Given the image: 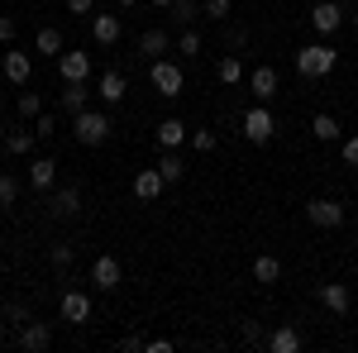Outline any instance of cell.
I'll return each instance as SVG.
<instances>
[{
    "label": "cell",
    "mask_w": 358,
    "mask_h": 353,
    "mask_svg": "<svg viewBox=\"0 0 358 353\" xmlns=\"http://www.w3.org/2000/svg\"><path fill=\"white\" fill-rule=\"evenodd\" d=\"M187 134H192V129H187L177 115H167L163 124H158V148H182V143H187Z\"/></svg>",
    "instance_id": "21"
},
{
    "label": "cell",
    "mask_w": 358,
    "mask_h": 353,
    "mask_svg": "<svg viewBox=\"0 0 358 353\" xmlns=\"http://www.w3.org/2000/svg\"><path fill=\"white\" fill-rule=\"evenodd\" d=\"M354 29H358V10H354Z\"/></svg>",
    "instance_id": "48"
},
{
    "label": "cell",
    "mask_w": 358,
    "mask_h": 353,
    "mask_svg": "<svg viewBox=\"0 0 358 353\" xmlns=\"http://www.w3.org/2000/svg\"><path fill=\"white\" fill-rule=\"evenodd\" d=\"M215 82L220 86H239L244 82V62H239V53H224L220 62H215Z\"/></svg>",
    "instance_id": "23"
},
{
    "label": "cell",
    "mask_w": 358,
    "mask_h": 353,
    "mask_svg": "<svg viewBox=\"0 0 358 353\" xmlns=\"http://www.w3.org/2000/svg\"><path fill=\"white\" fill-rule=\"evenodd\" d=\"M34 48H38V53H48V57H62V34L43 24L38 34H34Z\"/></svg>",
    "instance_id": "26"
},
{
    "label": "cell",
    "mask_w": 358,
    "mask_h": 353,
    "mask_svg": "<svg viewBox=\"0 0 358 353\" xmlns=\"http://www.w3.org/2000/svg\"><path fill=\"white\" fill-rule=\"evenodd\" d=\"M339 153H344V163H349V167H358V134L339 138Z\"/></svg>",
    "instance_id": "37"
},
{
    "label": "cell",
    "mask_w": 358,
    "mask_h": 353,
    "mask_svg": "<svg viewBox=\"0 0 358 353\" xmlns=\"http://www.w3.org/2000/svg\"><path fill=\"white\" fill-rule=\"evenodd\" d=\"M163 172H158V167H143V172H138L134 177V196L138 201H158V196H163Z\"/></svg>",
    "instance_id": "20"
},
{
    "label": "cell",
    "mask_w": 358,
    "mask_h": 353,
    "mask_svg": "<svg viewBox=\"0 0 358 353\" xmlns=\"http://www.w3.org/2000/svg\"><path fill=\"white\" fill-rule=\"evenodd\" d=\"M196 15H201V5H196V0H172V15H167V20H172L177 29H192Z\"/></svg>",
    "instance_id": "28"
},
{
    "label": "cell",
    "mask_w": 358,
    "mask_h": 353,
    "mask_svg": "<svg viewBox=\"0 0 358 353\" xmlns=\"http://www.w3.org/2000/svg\"><path fill=\"white\" fill-rule=\"evenodd\" d=\"M34 134H38V138H53V115H38V120H34Z\"/></svg>",
    "instance_id": "39"
},
{
    "label": "cell",
    "mask_w": 358,
    "mask_h": 353,
    "mask_svg": "<svg viewBox=\"0 0 358 353\" xmlns=\"http://www.w3.org/2000/svg\"><path fill=\"white\" fill-rule=\"evenodd\" d=\"M57 315H62L67 325H86V320H91V296H86V291H62Z\"/></svg>",
    "instance_id": "14"
},
{
    "label": "cell",
    "mask_w": 358,
    "mask_h": 353,
    "mask_svg": "<svg viewBox=\"0 0 358 353\" xmlns=\"http://www.w3.org/2000/svg\"><path fill=\"white\" fill-rule=\"evenodd\" d=\"M67 10H72V15H86V20H91V15H96V0H67Z\"/></svg>",
    "instance_id": "40"
},
{
    "label": "cell",
    "mask_w": 358,
    "mask_h": 353,
    "mask_svg": "<svg viewBox=\"0 0 358 353\" xmlns=\"http://www.w3.org/2000/svg\"><path fill=\"white\" fill-rule=\"evenodd\" d=\"M10 344V320H0V349Z\"/></svg>",
    "instance_id": "45"
},
{
    "label": "cell",
    "mask_w": 358,
    "mask_h": 353,
    "mask_svg": "<svg viewBox=\"0 0 358 353\" xmlns=\"http://www.w3.org/2000/svg\"><path fill=\"white\" fill-rule=\"evenodd\" d=\"M20 206V182L10 172H0V210H15Z\"/></svg>",
    "instance_id": "29"
},
{
    "label": "cell",
    "mask_w": 358,
    "mask_h": 353,
    "mask_svg": "<svg viewBox=\"0 0 358 353\" xmlns=\"http://www.w3.org/2000/svg\"><path fill=\"white\" fill-rule=\"evenodd\" d=\"M53 177H57V163H53V158H34V163H29V187L53 191Z\"/></svg>",
    "instance_id": "22"
},
{
    "label": "cell",
    "mask_w": 358,
    "mask_h": 353,
    "mask_svg": "<svg viewBox=\"0 0 358 353\" xmlns=\"http://www.w3.org/2000/svg\"><path fill=\"white\" fill-rule=\"evenodd\" d=\"M248 43V29H229V48H244Z\"/></svg>",
    "instance_id": "43"
},
{
    "label": "cell",
    "mask_w": 358,
    "mask_h": 353,
    "mask_svg": "<svg viewBox=\"0 0 358 353\" xmlns=\"http://www.w3.org/2000/svg\"><path fill=\"white\" fill-rule=\"evenodd\" d=\"M96 96L106 101V106H120L124 96H129V82H124V72H101V82H96Z\"/></svg>",
    "instance_id": "16"
},
{
    "label": "cell",
    "mask_w": 358,
    "mask_h": 353,
    "mask_svg": "<svg viewBox=\"0 0 358 353\" xmlns=\"http://www.w3.org/2000/svg\"><path fill=\"white\" fill-rule=\"evenodd\" d=\"M5 320H10L15 329H20V325H29V320H34V310H29V301H10V305H5Z\"/></svg>",
    "instance_id": "32"
},
{
    "label": "cell",
    "mask_w": 358,
    "mask_h": 353,
    "mask_svg": "<svg viewBox=\"0 0 358 353\" xmlns=\"http://www.w3.org/2000/svg\"><path fill=\"white\" fill-rule=\"evenodd\" d=\"M57 72H62V82H86L91 77V53H82V48H62V57H57Z\"/></svg>",
    "instance_id": "13"
},
{
    "label": "cell",
    "mask_w": 358,
    "mask_h": 353,
    "mask_svg": "<svg viewBox=\"0 0 358 353\" xmlns=\"http://www.w3.org/2000/svg\"><path fill=\"white\" fill-rule=\"evenodd\" d=\"M158 172H163V182H167V187H172V182H182L187 163L177 158V148H163V163H158Z\"/></svg>",
    "instance_id": "27"
},
{
    "label": "cell",
    "mask_w": 358,
    "mask_h": 353,
    "mask_svg": "<svg viewBox=\"0 0 358 353\" xmlns=\"http://www.w3.org/2000/svg\"><path fill=\"white\" fill-rule=\"evenodd\" d=\"M34 138H38V134H29V129H20V134H10V138H5L10 158H24V153H34Z\"/></svg>",
    "instance_id": "30"
},
{
    "label": "cell",
    "mask_w": 358,
    "mask_h": 353,
    "mask_svg": "<svg viewBox=\"0 0 358 353\" xmlns=\"http://www.w3.org/2000/svg\"><path fill=\"white\" fill-rule=\"evenodd\" d=\"M177 53H182V57H196V53H201V34H196V29H182V38H177Z\"/></svg>",
    "instance_id": "34"
},
{
    "label": "cell",
    "mask_w": 358,
    "mask_h": 353,
    "mask_svg": "<svg viewBox=\"0 0 358 353\" xmlns=\"http://www.w3.org/2000/svg\"><path fill=\"white\" fill-rule=\"evenodd\" d=\"M253 282H263V287H273V282H282V258H273V253L253 258Z\"/></svg>",
    "instance_id": "24"
},
{
    "label": "cell",
    "mask_w": 358,
    "mask_h": 353,
    "mask_svg": "<svg viewBox=\"0 0 358 353\" xmlns=\"http://www.w3.org/2000/svg\"><path fill=\"white\" fill-rule=\"evenodd\" d=\"M148 353H172V339H148Z\"/></svg>",
    "instance_id": "44"
},
{
    "label": "cell",
    "mask_w": 358,
    "mask_h": 353,
    "mask_svg": "<svg viewBox=\"0 0 358 353\" xmlns=\"http://www.w3.org/2000/svg\"><path fill=\"white\" fill-rule=\"evenodd\" d=\"M334 67H339V48H330V43H306V48H296V72H301L306 82L330 77Z\"/></svg>",
    "instance_id": "1"
},
{
    "label": "cell",
    "mask_w": 358,
    "mask_h": 353,
    "mask_svg": "<svg viewBox=\"0 0 358 353\" xmlns=\"http://www.w3.org/2000/svg\"><path fill=\"white\" fill-rule=\"evenodd\" d=\"M148 5H158V10H172V0H148Z\"/></svg>",
    "instance_id": "47"
},
{
    "label": "cell",
    "mask_w": 358,
    "mask_h": 353,
    "mask_svg": "<svg viewBox=\"0 0 358 353\" xmlns=\"http://www.w3.org/2000/svg\"><path fill=\"white\" fill-rule=\"evenodd\" d=\"M120 34H124L120 15H91V38H96L101 48H115V43H120Z\"/></svg>",
    "instance_id": "15"
},
{
    "label": "cell",
    "mask_w": 358,
    "mask_h": 353,
    "mask_svg": "<svg viewBox=\"0 0 358 353\" xmlns=\"http://www.w3.org/2000/svg\"><path fill=\"white\" fill-rule=\"evenodd\" d=\"M15 34H20V24H15V15H0V43H5V48L15 43Z\"/></svg>",
    "instance_id": "38"
},
{
    "label": "cell",
    "mask_w": 358,
    "mask_h": 353,
    "mask_svg": "<svg viewBox=\"0 0 358 353\" xmlns=\"http://www.w3.org/2000/svg\"><path fill=\"white\" fill-rule=\"evenodd\" d=\"M301 344H306V339H301V329H296V325H277L273 334H268V349H273V353H301Z\"/></svg>",
    "instance_id": "18"
},
{
    "label": "cell",
    "mask_w": 358,
    "mask_h": 353,
    "mask_svg": "<svg viewBox=\"0 0 358 353\" xmlns=\"http://www.w3.org/2000/svg\"><path fill=\"white\" fill-rule=\"evenodd\" d=\"M0 72H5V82L10 86H29V77H34V57L29 53H20L15 43L0 53Z\"/></svg>",
    "instance_id": "7"
},
{
    "label": "cell",
    "mask_w": 358,
    "mask_h": 353,
    "mask_svg": "<svg viewBox=\"0 0 358 353\" xmlns=\"http://www.w3.org/2000/svg\"><path fill=\"white\" fill-rule=\"evenodd\" d=\"M20 115H24V120H38V115H43V101H38V96H34V91H24V96H20Z\"/></svg>",
    "instance_id": "36"
},
{
    "label": "cell",
    "mask_w": 358,
    "mask_h": 353,
    "mask_svg": "<svg viewBox=\"0 0 358 353\" xmlns=\"http://www.w3.org/2000/svg\"><path fill=\"white\" fill-rule=\"evenodd\" d=\"M244 344H263V329H258V320H244Z\"/></svg>",
    "instance_id": "42"
},
{
    "label": "cell",
    "mask_w": 358,
    "mask_h": 353,
    "mask_svg": "<svg viewBox=\"0 0 358 353\" xmlns=\"http://www.w3.org/2000/svg\"><path fill=\"white\" fill-rule=\"evenodd\" d=\"M248 91H253V101H258V106L277 101V91H282V77H277V67H253V72H248Z\"/></svg>",
    "instance_id": "9"
},
{
    "label": "cell",
    "mask_w": 358,
    "mask_h": 353,
    "mask_svg": "<svg viewBox=\"0 0 358 353\" xmlns=\"http://www.w3.org/2000/svg\"><path fill=\"white\" fill-rule=\"evenodd\" d=\"M115 5H120V10H134V5H138V0H115Z\"/></svg>",
    "instance_id": "46"
},
{
    "label": "cell",
    "mask_w": 358,
    "mask_h": 353,
    "mask_svg": "<svg viewBox=\"0 0 358 353\" xmlns=\"http://www.w3.org/2000/svg\"><path fill=\"white\" fill-rule=\"evenodd\" d=\"M229 5L234 0H201V15L206 20H229Z\"/></svg>",
    "instance_id": "35"
},
{
    "label": "cell",
    "mask_w": 358,
    "mask_h": 353,
    "mask_svg": "<svg viewBox=\"0 0 358 353\" xmlns=\"http://www.w3.org/2000/svg\"><path fill=\"white\" fill-rule=\"evenodd\" d=\"M138 53L148 57V62H153V57H163V53H172L167 29H143V34H138Z\"/></svg>",
    "instance_id": "19"
},
{
    "label": "cell",
    "mask_w": 358,
    "mask_h": 353,
    "mask_svg": "<svg viewBox=\"0 0 358 353\" xmlns=\"http://www.w3.org/2000/svg\"><path fill=\"white\" fill-rule=\"evenodd\" d=\"M120 282H124V263H120L115 253H101V258L91 263V287H96V291H115Z\"/></svg>",
    "instance_id": "6"
},
{
    "label": "cell",
    "mask_w": 358,
    "mask_h": 353,
    "mask_svg": "<svg viewBox=\"0 0 358 353\" xmlns=\"http://www.w3.org/2000/svg\"><path fill=\"white\" fill-rule=\"evenodd\" d=\"M187 143H192L196 153H215V148H220V138L210 134V129H192V134H187Z\"/></svg>",
    "instance_id": "31"
},
{
    "label": "cell",
    "mask_w": 358,
    "mask_h": 353,
    "mask_svg": "<svg viewBox=\"0 0 358 353\" xmlns=\"http://www.w3.org/2000/svg\"><path fill=\"white\" fill-rule=\"evenodd\" d=\"M110 115L106 110H91L86 106L82 115H72V134H77V143H86V148H101L106 138H110Z\"/></svg>",
    "instance_id": "2"
},
{
    "label": "cell",
    "mask_w": 358,
    "mask_h": 353,
    "mask_svg": "<svg viewBox=\"0 0 358 353\" xmlns=\"http://www.w3.org/2000/svg\"><path fill=\"white\" fill-rule=\"evenodd\" d=\"M57 106L67 110V115H82L91 106V86L86 82H62V96H57Z\"/></svg>",
    "instance_id": "17"
},
{
    "label": "cell",
    "mask_w": 358,
    "mask_h": 353,
    "mask_svg": "<svg viewBox=\"0 0 358 353\" xmlns=\"http://www.w3.org/2000/svg\"><path fill=\"white\" fill-rule=\"evenodd\" d=\"M310 29L320 34V38H330L344 29V5L339 0H315V10H310Z\"/></svg>",
    "instance_id": "5"
},
{
    "label": "cell",
    "mask_w": 358,
    "mask_h": 353,
    "mask_svg": "<svg viewBox=\"0 0 358 353\" xmlns=\"http://www.w3.org/2000/svg\"><path fill=\"white\" fill-rule=\"evenodd\" d=\"M315 296H320V305H325L330 315H349V310H354V296H349V287H344V282H320V291H315Z\"/></svg>",
    "instance_id": "12"
},
{
    "label": "cell",
    "mask_w": 358,
    "mask_h": 353,
    "mask_svg": "<svg viewBox=\"0 0 358 353\" xmlns=\"http://www.w3.org/2000/svg\"><path fill=\"white\" fill-rule=\"evenodd\" d=\"M15 344H20L24 353H43V349H53V325H48V320H29V325H20Z\"/></svg>",
    "instance_id": "8"
},
{
    "label": "cell",
    "mask_w": 358,
    "mask_h": 353,
    "mask_svg": "<svg viewBox=\"0 0 358 353\" xmlns=\"http://www.w3.org/2000/svg\"><path fill=\"white\" fill-rule=\"evenodd\" d=\"M306 219H310L315 229H339V224H344V206H339V201H320V196H315V201L306 206Z\"/></svg>",
    "instance_id": "10"
},
{
    "label": "cell",
    "mask_w": 358,
    "mask_h": 353,
    "mask_svg": "<svg viewBox=\"0 0 358 353\" xmlns=\"http://www.w3.org/2000/svg\"><path fill=\"white\" fill-rule=\"evenodd\" d=\"M48 215H53V219H77V215H82V191H77V187L53 191V196H48Z\"/></svg>",
    "instance_id": "11"
},
{
    "label": "cell",
    "mask_w": 358,
    "mask_h": 353,
    "mask_svg": "<svg viewBox=\"0 0 358 353\" xmlns=\"http://www.w3.org/2000/svg\"><path fill=\"white\" fill-rule=\"evenodd\" d=\"M239 134H244L248 143H268V138L277 134L273 110H268V106H253V110H244V129H239Z\"/></svg>",
    "instance_id": "4"
},
{
    "label": "cell",
    "mask_w": 358,
    "mask_h": 353,
    "mask_svg": "<svg viewBox=\"0 0 358 353\" xmlns=\"http://www.w3.org/2000/svg\"><path fill=\"white\" fill-rule=\"evenodd\" d=\"M120 349H124V353H138V349H148V339H138V334H124V339H120Z\"/></svg>",
    "instance_id": "41"
},
{
    "label": "cell",
    "mask_w": 358,
    "mask_h": 353,
    "mask_svg": "<svg viewBox=\"0 0 358 353\" xmlns=\"http://www.w3.org/2000/svg\"><path fill=\"white\" fill-rule=\"evenodd\" d=\"M148 82H153V91H158V96L177 101V96L187 91V72H182L172 57H153V62H148Z\"/></svg>",
    "instance_id": "3"
},
{
    "label": "cell",
    "mask_w": 358,
    "mask_h": 353,
    "mask_svg": "<svg viewBox=\"0 0 358 353\" xmlns=\"http://www.w3.org/2000/svg\"><path fill=\"white\" fill-rule=\"evenodd\" d=\"M72 258H77V253H72V244H53V248H48V263H53L57 272L72 268Z\"/></svg>",
    "instance_id": "33"
},
{
    "label": "cell",
    "mask_w": 358,
    "mask_h": 353,
    "mask_svg": "<svg viewBox=\"0 0 358 353\" xmlns=\"http://www.w3.org/2000/svg\"><path fill=\"white\" fill-rule=\"evenodd\" d=\"M310 134L320 138V143H339V138H344V129H339V120H334V115H325V110H320V115L310 120Z\"/></svg>",
    "instance_id": "25"
}]
</instances>
